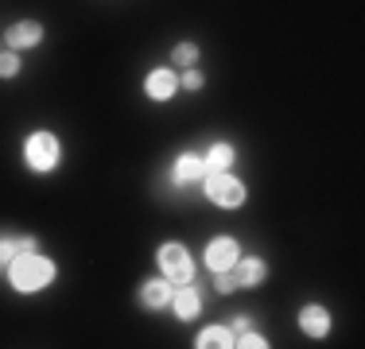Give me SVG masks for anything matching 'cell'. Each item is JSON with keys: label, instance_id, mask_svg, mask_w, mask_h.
<instances>
[{"label": "cell", "instance_id": "cell-1", "mask_svg": "<svg viewBox=\"0 0 365 349\" xmlns=\"http://www.w3.org/2000/svg\"><path fill=\"white\" fill-rule=\"evenodd\" d=\"M4 279L16 295H39L58 279V264L51 256H43L39 249H28L4 268Z\"/></svg>", "mask_w": 365, "mask_h": 349}, {"label": "cell", "instance_id": "cell-2", "mask_svg": "<svg viewBox=\"0 0 365 349\" xmlns=\"http://www.w3.org/2000/svg\"><path fill=\"white\" fill-rule=\"evenodd\" d=\"M20 155H24V167L31 174H55L63 167V140L51 128H31L20 144Z\"/></svg>", "mask_w": 365, "mask_h": 349}, {"label": "cell", "instance_id": "cell-3", "mask_svg": "<svg viewBox=\"0 0 365 349\" xmlns=\"http://www.w3.org/2000/svg\"><path fill=\"white\" fill-rule=\"evenodd\" d=\"M202 194H206V202L218 209H241L249 202V187L233 171H206Z\"/></svg>", "mask_w": 365, "mask_h": 349}, {"label": "cell", "instance_id": "cell-4", "mask_svg": "<svg viewBox=\"0 0 365 349\" xmlns=\"http://www.w3.org/2000/svg\"><path fill=\"white\" fill-rule=\"evenodd\" d=\"M155 272L171 283H190L195 279V256L182 241H163L155 249Z\"/></svg>", "mask_w": 365, "mask_h": 349}, {"label": "cell", "instance_id": "cell-5", "mask_svg": "<svg viewBox=\"0 0 365 349\" xmlns=\"http://www.w3.org/2000/svg\"><path fill=\"white\" fill-rule=\"evenodd\" d=\"M237 256H241V241L230 237V233L210 237V241H206V249H202V264L210 268V276H214V272H233Z\"/></svg>", "mask_w": 365, "mask_h": 349}, {"label": "cell", "instance_id": "cell-6", "mask_svg": "<svg viewBox=\"0 0 365 349\" xmlns=\"http://www.w3.org/2000/svg\"><path fill=\"white\" fill-rule=\"evenodd\" d=\"M168 179H171V187H175V190L202 187V179H206L202 152H182V155H175V163L168 167Z\"/></svg>", "mask_w": 365, "mask_h": 349}, {"label": "cell", "instance_id": "cell-7", "mask_svg": "<svg viewBox=\"0 0 365 349\" xmlns=\"http://www.w3.org/2000/svg\"><path fill=\"white\" fill-rule=\"evenodd\" d=\"M179 93V70L175 66H155L144 74V98L155 105H168Z\"/></svg>", "mask_w": 365, "mask_h": 349}, {"label": "cell", "instance_id": "cell-8", "mask_svg": "<svg viewBox=\"0 0 365 349\" xmlns=\"http://www.w3.org/2000/svg\"><path fill=\"white\" fill-rule=\"evenodd\" d=\"M295 326H299L303 338L319 342V338H327L330 330H334V318H330V311L323 307V303H303L299 314H295Z\"/></svg>", "mask_w": 365, "mask_h": 349}, {"label": "cell", "instance_id": "cell-9", "mask_svg": "<svg viewBox=\"0 0 365 349\" xmlns=\"http://www.w3.org/2000/svg\"><path fill=\"white\" fill-rule=\"evenodd\" d=\"M171 291H175V283L171 279H144L140 287H136V303H140V311H152V314H160V311H168L171 307Z\"/></svg>", "mask_w": 365, "mask_h": 349}, {"label": "cell", "instance_id": "cell-10", "mask_svg": "<svg viewBox=\"0 0 365 349\" xmlns=\"http://www.w3.org/2000/svg\"><path fill=\"white\" fill-rule=\"evenodd\" d=\"M171 314H175L179 322H195L198 314H202V291L195 287V279L190 283H175V291H171Z\"/></svg>", "mask_w": 365, "mask_h": 349}, {"label": "cell", "instance_id": "cell-11", "mask_svg": "<svg viewBox=\"0 0 365 349\" xmlns=\"http://www.w3.org/2000/svg\"><path fill=\"white\" fill-rule=\"evenodd\" d=\"M233 279H237V287H249V291H253V287H260L268 279V260L264 256H257V252H241L237 256V264H233Z\"/></svg>", "mask_w": 365, "mask_h": 349}, {"label": "cell", "instance_id": "cell-12", "mask_svg": "<svg viewBox=\"0 0 365 349\" xmlns=\"http://www.w3.org/2000/svg\"><path fill=\"white\" fill-rule=\"evenodd\" d=\"M39 43H43V24H39V20H16V24H8L4 47H12V51H31V47H39Z\"/></svg>", "mask_w": 365, "mask_h": 349}, {"label": "cell", "instance_id": "cell-13", "mask_svg": "<svg viewBox=\"0 0 365 349\" xmlns=\"http://www.w3.org/2000/svg\"><path fill=\"white\" fill-rule=\"evenodd\" d=\"M28 249H39V237H31V233H0V272Z\"/></svg>", "mask_w": 365, "mask_h": 349}, {"label": "cell", "instance_id": "cell-14", "mask_svg": "<svg viewBox=\"0 0 365 349\" xmlns=\"http://www.w3.org/2000/svg\"><path fill=\"white\" fill-rule=\"evenodd\" d=\"M202 163H206V171H233V163H237V147H233L230 140H214V144L202 152Z\"/></svg>", "mask_w": 365, "mask_h": 349}, {"label": "cell", "instance_id": "cell-15", "mask_svg": "<svg viewBox=\"0 0 365 349\" xmlns=\"http://www.w3.org/2000/svg\"><path fill=\"white\" fill-rule=\"evenodd\" d=\"M195 349H233V330L225 322H210V326L198 330Z\"/></svg>", "mask_w": 365, "mask_h": 349}, {"label": "cell", "instance_id": "cell-16", "mask_svg": "<svg viewBox=\"0 0 365 349\" xmlns=\"http://www.w3.org/2000/svg\"><path fill=\"white\" fill-rule=\"evenodd\" d=\"M198 58H202V51H198V43L182 39L171 47V63H175V70H187V66H198Z\"/></svg>", "mask_w": 365, "mask_h": 349}, {"label": "cell", "instance_id": "cell-17", "mask_svg": "<svg viewBox=\"0 0 365 349\" xmlns=\"http://www.w3.org/2000/svg\"><path fill=\"white\" fill-rule=\"evenodd\" d=\"M268 345H272V342H268V338L260 334V330H253V326L241 330V334L233 338V349H268Z\"/></svg>", "mask_w": 365, "mask_h": 349}, {"label": "cell", "instance_id": "cell-18", "mask_svg": "<svg viewBox=\"0 0 365 349\" xmlns=\"http://www.w3.org/2000/svg\"><path fill=\"white\" fill-rule=\"evenodd\" d=\"M206 85V74L198 66H187V70H179V90H187V93H198Z\"/></svg>", "mask_w": 365, "mask_h": 349}, {"label": "cell", "instance_id": "cell-19", "mask_svg": "<svg viewBox=\"0 0 365 349\" xmlns=\"http://www.w3.org/2000/svg\"><path fill=\"white\" fill-rule=\"evenodd\" d=\"M20 66H24V63H20V51H12V47L0 51V78H4V82L20 74Z\"/></svg>", "mask_w": 365, "mask_h": 349}, {"label": "cell", "instance_id": "cell-20", "mask_svg": "<svg viewBox=\"0 0 365 349\" xmlns=\"http://www.w3.org/2000/svg\"><path fill=\"white\" fill-rule=\"evenodd\" d=\"M214 287H218V295H233L237 279H233V272H214Z\"/></svg>", "mask_w": 365, "mask_h": 349}, {"label": "cell", "instance_id": "cell-21", "mask_svg": "<svg viewBox=\"0 0 365 349\" xmlns=\"http://www.w3.org/2000/svg\"><path fill=\"white\" fill-rule=\"evenodd\" d=\"M225 326H230V330H233V338H237V334H241V330H249V326H253V314H233V318H230V322H225Z\"/></svg>", "mask_w": 365, "mask_h": 349}]
</instances>
